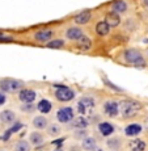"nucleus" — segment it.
I'll return each instance as SVG.
<instances>
[{
    "label": "nucleus",
    "mask_w": 148,
    "mask_h": 151,
    "mask_svg": "<svg viewBox=\"0 0 148 151\" xmlns=\"http://www.w3.org/2000/svg\"><path fill=\"white\" fill-rule=\"evenodd\" d=\"M140 109L142 104L136 100H132V99H126V100H122L119 103V113L124 118L135 117Z\"/></svg>",
    "instance_id": "obj_1"
},
{
    "label": "nucleus",
    "mask_w": 148,
    "mask_h": 151,
    "mask_svg": "<svg viewBox=\"0 0 148 151\" xmlns=\"http://www.w3.org/2000/svg\"><path fill=\"white\" fill-rule=\"evenodd\" d=\"M122 55H123L124 62L129 63V65L135 66V67H143V66H146V59H144L143 54L138 49H134V47L126 49Z\"/></svg>",
    "instance_id": "obj_2"
},
{
    "label": "nucleus",
    "mask_w": 148,
    "mask_h": 151,
    "mask_svg": "<svg viewBox=\"0 0 148 151\" xmlns=\"http://www.w3.org/2000/svg\"><path fill=\"white\" fill-rule=\"evenodd\" d=\"M24 88V82L20 79H12V78H5L0 80V89L7 93H16Z\"/></svg>",
    "instance_id": "obj_3"
},
{
    "label": "nucleus",
    "mask_w": 148,
    "mask_h": 151,
    "mask_svg": "<svg viewBox=\"0 0 148 151\" xmlns=\"http://www.w3.org/2000/svg\"><path fill=\"white\" fill-rule=\"evenodd\" d=\"M94 105H96V103H94V99L93 97L84 96V97H81L80 100L77 101L76 109H77V112H79L81 116H85V117H87L88 114H91V113L93 112Z\"/></svg>",
    "instance_id": "obj_4"
},
{
    "label": "nucleus",
    "mask_w": 148,
    "mask_h": 151,
    "mask_svg": "<svg viewBox=\"0 0 148 151\" xmlns=\"http://www.w3.org/2000/svg\"><path fill=\"white\" fill-rule=\"evenodd\" d=\"M55 97L60 103H68V101L75 99V91L66 86L56 87V89H55Z\"/></svg>",
    "instance_id": "obj_5"
},
{
    "label": "nucleus",
    "mask_w": 148,
    "mask_h": 151,
    "mask_svg": "<svg viewBox=\"0 0 148 151\" xmlns=\"http://www.w3.org/2000/svg\"><path fill=\"white\" fill-rule=\"evenodd\" d=\"M75 118V110L71 106H64V108L58 109L56 112V120L62 124H69Z\"/></svg>",
    "instance_id": "obj_6"
},
{
    "label": "nucleus",
    "mask_w": 148,
    "mask_h": 151,
    "mask_svg": "<svg viewBox=\"0 0 148 151\" xmlns=\"http://www.w3.org/2000/svg\"><path fill=\"white\" fill-rule=\"evenodd\" d=\"M54 37V32L51 29H41V30L36 32L33 34V38L36 42H39V43H47L53 40Z\"/></svg>",
    "instance_id": "obj_7"
},
{
    "label": "nucleus",
    "mask_w": 148,
    "mask_h": 151,
    "mask_svg": "<svg viewBox=\"0 0 148 151\" xmlns=\"http://www.w3.org/2000/svg\"><path fill=\"white\" fill-rule=\"evenodd\" d=\"M104 113L108 117H117L119 114V103L117 100H108L104 104Z\"/></svg>",
    "instance_id": "obj_8"
},
{
    "label": "nucleus",
    "mask_w": 148,
    "mask_h": 151,
    "mask_svg": "<svg viewBox=\"0 0 148 151\" xmlns=\"http://www.w3.org/2000/svg\"><path fill=\"white\" fill-rule=\"evenodd\" d=\"M37 97V92L34 89L30 88H22L19 92V99L20 101H22L24 104H33V101Z\"/></svg>",
    "instance_id": "obj_9"
},
{
    "label": "nucleus",
    "mask_w": 148,
    "mask_h": 151,
    "mask_svg": "<svg viewBox=\"0 0 148 151\" xmlns=\"http://www.w3.org/2000/svg\"><path fill=\"white\" fill-rule=\"evenodd\" d=\"M84 36L83 30H81V28L79 27H68L67 30H66V38L68 40V41H74L76 42L79 38Z\"/></svg>",
    "instance_id": "obj_10"
},
{
    "label": "nucleus",
    "mask_w": 148,
    "mask_h": 151,
    "mask_svg": "<svg viewBox=\"0 0 148 151\" xmlns=\"http://www.w3.org/2000/svg\"><path fill=\"white\" fill-rule=\"evenodd\" d=\"M105 22L110 27V29L117 28V27H119V24H121V16L118 13L110 11V12L105 14Z\"/></svg>",
    "instance_id": "obj_11"
},
{
    "label": "nucleus",
    "mask_w": 148,
    "mask_h": 151,
    "mask_svg": "<svg viewBox=\"0 0 148 151\" xmlns=\"http://www.w3.org/2000/svg\"><path fill=\"white\" fill-rule=\"evenodd\" d=\"M0 121L5 125H11V124H14L16 121V113L11 109H4L0 112Z\"/></svg>",
    "instance_id": "obj_12"
},
{
    "label": "nucleus",
    "mask_w": 148,
    "mask_h": 151,
    "mask_svg": "<svg viewBox=\"0 0 148 151\" xmlns=\"http://www.w3.org/2000/svg\"><path fill=\"white\" fill-rule=\"evenodd\" d=\"M143 132V126L140 124H130L124 127V135L127 137H138Z\"/></svg>",
    "instance_id": "obj_13"
},
{
    "label": "nucleus",
    "mask_w": 148,
    "mask_h": 151,
    "mask_svg": "<svg viewBox=\"0 0 148 151\" xmlns=\"http://www.w3.org/2000/svg\"><path fill=\"white\" fill-rule=\"evenodd\" d=\"M91 20H92L91 11H81L80 13H77L76 16L74 17V21L76 22L77 25H85V24H88Z\"/></svg>",
    "instance_id": "obj_14"
},
{
    "label": "nucleus",
    "mask_w": 148,
    "mask_h": 151,
    "mask_svg": "<svg viewBox=\"0 0 148 151\" xmlns=\"http://www.w3.org/2000/svg\"><path fill=\"white\" fill-rule=\"evenodd\" d=\"M127 9H129V4L126 0H114L112 3V11L118 14L127 12Z\"/></svg>",
    "instance_id": "obj_15"
},
{
    "label": "nucleus",
    "mask_w": 148,
    "mask_h": 151,
    "mask_svg": "<svg viewBox=\"0 0 148 151\" xmlns=\"http://www.w3.org/2000/svg\"><path fill=\"white\" fill-rule=\"evenodd\" d=\"M114 126H113L110 122H106V121H104V122H100L98 124V132L101 133V135L102 137H110V135L114 134Z\"/></svg>",
    "instance_id": "obj_16"
},
{
    "label": "nucleus",
    "mask_w": 148,
    "mask_h": 151,
    "mask_svg": "<svg viewBox=\"0 0 148 151\" xmlns=\"http://www.w3.org/2000/svg\"><path fill=\"white\" fill-rule=\"evenodd\" d=\"M129 147L131 151H144L147 147V143L143 141V139L135 138V139H131V141L129 142Z\"/></svg>",
    "instance_id": "obj_17"
},
{
    "label": "nucleus",
    "mask_w": 148,
    "mask_h": 151,
    "mask_svg": "<svg viewBox=\"0 0 148 151\" xmlns=\"http://www.w3.org/2000/svg\"><path fill=\"white\" fill-rule=\"evenodd\" d=\"M36 108L38 109V112H41L42 114H47V113L51 112L53 104H51V101L47 100V99H42L41 101H38V104H37Z\"/></svg>",
    "instance_id": "obj_18"
},
{
    "label": "nucleus",
    "mask_w": 148,
    "mask_h": 151,
    "mask_svg": "<svg viewBox=\"0 0 148 151\" xmlns=\"http://www.w3.org/2000/svg\"><path fill=\"white\" fill-rule=\"evenodd\" d=\"M94 30H96V33H97L98 36L106 37L110 33V27L105 22V20H102V21H98L97 24H96Z\"/></svg>",
    "instance_id": "obj_19"
},
{
    "label": "nucleus",
    "mask_w": 148,
    "mask_h": 151,
    "mask_svg": "<svg viewBox=\"0 0 148 151\" xmlns=\"http://www.w3.org/2000/svg\"><path fill=\"white\" fill-rule=\"evenodd\" d=\"M71 122H72V126H74L75 129H87V127H88V125L91 124V122H89V120L85 117V116H79V117L74 118Z\"/></svg>",
    "instance_id": "obj_20"
},
{
    "label": "nucleus",
    "mask_w": 148,
    "mask_h": 151,
    "mask_svg": "<svg viewBox=\"0 0 148 151\" xmlns=\"http://www.w3.org/2000/svg\"><path fill=\"white\" fill-rule=\"evenodd\" d=\"M31 124H33V126L36 127L37 130H43L49 126V121L45 116H37V117H34Z\"/></svg>",
    "instance_id": "obj_21"
},
{
    "label": "nucleus",
    "mask_w": 148,
    "mask_h": 151,
    "mask_svg": "<svg viewBox=\"0 0 148 151\" xmlns=\"http://www.w3.org/2000/svg\"><path fill=\"white\" fill-rule=\"evenodd\" d=\"M76 46H77V49H80V50H83V51L91 50V47H92V40L89 38L88 36H83L81 38H79L76 41Z\"/></svg>",
    "instance_id": "obj_22"
},
{
    "label": "nucleus",
    "mask_w": 148,
    "mask_h": 151,
    "mask_svg": "<svg viewBox=\"0 0 148 151\" xmlns=\"http://www.w3.org/2000/svg\"><path fill=\"white\" fill-rule=\"evenodd\" d=\"M45 142V138L39 132H31L29 135V143L33 146H41Z\"/></svg>",
    "instance_id": "obj_23"
},
{
    "label": "nucleus",
    "mask_w": 148,
    "mask_h": 151,
    "mask_svg": "<svg viewBox=\"0 0 148 151\" xmlns=\"http://www.w3.org/2000/svg\"><path fill=\"white\" fill-rule=\"evenodd\" d=\"M81 147H83L85 151H92L93 149L97 147V142H96V139L93 137H87L84 138L83 141H81Z\"/></svg>",
    "instance_id": "obj_24"
},
{
    "label": "nucleus",
    "mask_w": 148,
    "mask_h": 151,
    "mask_svg": "<svg viewBox=\"0 0 148 151\" xmlns=\"http://www.w3.org/2000/svg\"><path fill=\"white\" fill-rule=\"evenodd\" d=\"M64 45H66V41L62 38H53L50 42L46 43V46L50 49H62L64 47Z\"/></svg>",
    "instance_id": "obj_25"
},
{
    "label": "nucleus",
    "mask_w": 148,
    "mask_h": 151,
    "mask_svg": "<svg viewBox=\"0 0 148 151\" xmlns=\"http://www.w3.org/2000/svg\"><path fill=\"white\" fill-rule=\"evenodd\" d=\"M106 143H108V147H109V149H112V150H118V149H121V146H122V139L118 138V137L109 138Z\"/></svg>",
    "instance_id": "obj_26"
},
{
    "label": "nucleus",
    "mask_w": 148,
    "mask_h": 151,
    "mask_svg": "<svg viewBox=\"0 0 148 151\" xmlns=\"http://www.w3.org/2000/svg\"><path fill=\"white\" fill-rule=\"evenodd\" d=\"M47 134L50 135V137H58V135L62 133V130H60V126L58 124H51V125H49L47 127Z\"/></svg>",
    "instance_id": "obj_27"
},
{
    "label": "nucleus",
    "mask_w": 148,
    "mask_h": 151,
    "mask_svg": "<svg viewBox=\"0 0 148 151\" xmlns=\"http://www.w3.org/2000/svg\"><path fill=\"white\" fill-rule=\"evenodd\" d=\"M14 151H30V143H29V142H26V141H20V142H17Z\"/></svg>",
    "instance_id": "obj_28"
},
{
    "label": "nucleus",
    "mask_w": 148,
    "mask_h": 151,
    "mask_svg": "<svg viewBox=\"0 0 148 151\" xmlns=\"http://www.w3.org/2000/svg\"><path fill=\"white\" fill-rule=\"evenodd\" d=\"M87 137H88V130L87 129H76L74 132V138H76V139L83 141V139Z\"/></svg>",
    "instance_id": "obj_29"
},
{
    "label": "nucleus",
    "mask_w": 148,
    "mask_h": 151,
    "mask_svg": "<svg viewBox=\"0 0 148 151\" xmlns=\"http://www.w3.org/2000/svg\"><path fill=\"white\" fill-rule=\"evenodd\" d=\"M13 125H14V126L12 127V129H9V130H8V132H7V135H5V138H8L11 134H13L14 132H17V130H19V129H21V127H22V125L20 124V122H14Z\"/></svg>",
    "instance_id": "obj_30"
},
{
    "label": "nucleus",
    "mask_w": 148,
    "mask_h": 151,
    "mask_svg": "<svg viewBox=\"0 0 148 151\" xmlns=\"http://www.w3.org/2000/svg\"><path fill=\"white\" fill-rule=\"evenodd\" d=\"M34 109H36L34 104H24V105H21V110L25 113H30V112H33Z\"/></svg>",
    "instance_id": "obj_31"
},
{
    "label": "nucleus",
    "mask_w": 148,
    "mask_h": 151,
    "mask_svg": "<svg viewBox=\"0 0 148 151\" xmlns=\"http://www.w3.org/2000/svg\"><path fill=\"white\" fill-rule=\"evenodd\" d=\"M5 103H7V96H5L4 92H0V106L4 105Z\"/></svg>",
    "instance_id": "obj_32"
},
{
    "label": "nucleus",
    "mask_w": 148,
    "mask_h": 151,
    "mask_svg": "<svg viewBox=\"0 0 148 151\" xmlns=\"http://www.w3.org/2000/svg\"><path fill=\"white\" fill-rule=\"evenodd\" d=\"M0 41H13V37H11V36H4L3 33H0Z\"/></svg>",
    "instance_id": "obj_33"
},
{
    "label": "nucleus",
    "mask_w": 148,
    "mask_h": 151,
    "mask_svg": "<svg viewBox=\"0 0 148 151\" xmlns=\"http://www.w3.org/2000/svg\"><path fill=\"white\" fill-rule=\"evenodd\" d=\"M142 4H143L146 8H148V0H142Z\"/></svg>",
    "instance_id": "obj_34"
},
{
    "label": "nucleus",
    "mask_w": 148,
    "mask_h": 151,
    "mask_svg": "<svg viewBox=\"0 0 148 151\" xmlns=\"http://www.w3.org/2000/svg\"><path fill=\"white\" fill-rule=\"evenodd\" d=\"M92 151H104V150H102V149H101V147H98V146H97V147H96V149H93V150H92Z\"/></svg>",
    "instance_id": "obj_35"
},
{
    "label": "nucleus",
    "mask_w": 148,
    "mask_h": 151,
    "mask_svg": "<svg viewBox=\"0 0 148 151\" xmlns=\"http://www.w3.org/2000/svg\"><path fill=\"white\" fill-rule=\"evenodd\" d=\"M54 151H66L64 149H62V147H58V149H55Z\"/></svg>",
    "instance_id": "obj_36"
},
{
    "label": "nucleus",
    "mask_w": 148,
    "mask_h": 151,
    "mask_svg": "<svg viewBox=\"0 0 148 151\" xmlns=\"http://www.w3.org/2000/svg\"><path fill=\"white\" fill-rule=\"evenodd\" d=\"M143 42H144V43H148V38H144V40H143Z\"/></svg>",
    "instance_id": "obj_37"
},
{
    "label": "nucleus",
    "mask_w": 148,
    "mask_h": 151,
    "mask_svg": "<svg viewBox=\"0 0 148 151\" xmlns=\"http://www.w3.org/2000/svg\"><path fill=\"white\" fill-rule=\"evenodd\" d=\"M146 127H147V129H148V118H147V120H146Z\"/></svg>",
    "instance_id": "obj_38"
},
{
    "label": "nucleus",
    "mask_w": 148,
    "mask_h": 151,
    "mask_svg": "<svg viewBox=\"0 0 148 151\" xmlns=\"http://www.w3.org/2000/svg\"><path fill=\"white\" fill-rule=\"evenodd\" d=\"M0 151H4V150H0Z\"/></svg>",
    "instance_id": "obj_39"
},
{
    "label": "nucleus",
    "mask_w": 148,
    "mask_h": 151,
    "mask_svg": "<svg viewBox=\"0 0 148 151\" xmlns=\"http://www.w3.org/2000/svg\"><path fill=\"white\" fill-rule=\"evenodd\" d=\"M147 54H148V50H147Z\"/></svg>",
    "instance_id": "obj_40"
}]
</instances>
